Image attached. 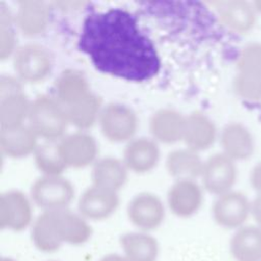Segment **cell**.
I'll list each match as a JSON object with an SVG mask.
<instances>
[{"mask_svg":"<svg viewBox=\"0 0 261 261\" xmlns=\"http://www.w3.org/2000/svg\"><path fill=\"white\" fill-rule=\"evenodd\" d=\"M50 9L43 1H22L18 4L16 23L27 36L43 33L49 22Z\"/></svg>","mask_w":261,"mask_h":261,"instance_id":"obj_21","label":"cell"},{"mask_svg":"<svg viewBox=\"0 0 261 261\" xmlns=\"http://www.w3.org/2000/svg\"><path fill=\"white\" fill-rule=\"evenodd\" d=\"M204 162L196 151L191 149H179L170 152L166 159L168 173L180 179H194L201 176Z\"/></svg>","mask_w":261,"mask_h":261,"instance_id":"obj_25","label":"cell"},{"mask_svg":"<svg viewBox=\"0 0 261 261\" xmlns=\"http://www.w3.org/2000/svg\"><path fill=\"white\" fill-rule=\"evenodd\" d=\"M99 261H127L124 256H121L119 254H108L104 257H102Z\"/></svg>","mask_w":261,"mask_h":261,"instance_id":"obj_35","label":"cell"},{"mask_svg":"<svg viewBox=\"0 0 261 261\" xmlns=\"http://www.w3.org/2000/svg\"><path fill=\"white\" fill-rule=\"evenodd\" d=\"M229 252L236 261H261V227L245 224L236 229L229 241Z\"/></svg>","mask_w":261,"mask_h":261,"instance_id":"obj_17","label":"cell"},{"mask_svg":"<svg viewBox=\"0 0 261 261\" xmlns=\"http://www.w3.org/2000/svg\"><path fill=\"white\" fill-rule=\"evenodd\" d=\"M0 261H15V260L12 259V258H10V257H2V258L0 259Z\"/></svg>","mask_w":261,"mask_h":261,"instance_id":"obj_37","label":"cell"},{"mask_svg":"<svg viewBox=\"0 0 261 261\" xmlns=\"http://www.w3.org/2000/svg\"><path fill=\"white\" fill-rule=\"evenodd\" d=\"M101 99L96 94L90 92L86 96L64 107L68 121L79 128L92 126L100 116Z\"/></svg>","mask_w":261,"mask_h":261,"instance_id":"obj_27","label":"cell"},{"mask_svg":"<svg viewBox=\"0 0 261 261\" xmlns=\"http://www.w3.org/2000/svg\"><path fill=\"white\" fill-rule=\"evenodd\" d=\"M0 56L4 59L11 54L14 47V32L11 28V17L4 8L0 10Z\"/></svg>","mask_w":261,"mask_h":261,"instance_id":"obj_32","label":"cell"},{"mask_svg":"<svg viewBox=\"0 0 261 261\" xmlns=\"http://www.w3.org/2000/svg\"><path fill=\"white\" fill-rule=\"evenodd\" d=\"M103 135L112 142L120 143L129 140L136 133L138 119L136 113L126 105L110 103L99 116Z\"/></svg>","mask_w":261,"mask_h":261,"instance_id":"obj_6","label":"cell"},{"mask_svg":"<svg viewBox=\"0 0 261 261\" xmlns=\"http://www.w3.org/2000/svg\"><path fill=\"white\" fill-rule=\"evenodd\" d=\"M13 65L21 80L36 83L45 79L50 72L52 58L45 47L38 44H27L17 49Z\"/></svg>","mask_w":261,"mask_h":261,"instance_id":"obj_7","label":"cell"},{"mask_svg":"<svg viewBox=\"0 0 261 261\" xmlns=\"http://www.w3.org/2000/svg\"><path fill=\"white\" fill-rule=\"evenodd\" d=\"M159 155V148L154 141L139 138L129 142L125 147L123 162L128 169L137 173H144L156 166Z\"/></svg>","mask_w":261,"mask_h":261,"instance_id":"obj_18","label":"cell"},{"mask_svg":"<svg viewBox=\"0 0 261 261\" xmlns=\"http://www.w3.org/2000/svg\"><path fill=\"white\" fill-rule=\"evenodd\" d=\"M251 216L255 220L256 224L261 227V194L256 195V197L252 200Z\"/></svg>","mask_w":261,"mask_h":261,"instance_id":"obj_34","label":"cell"},{"mask_svg":"<svg viewBox=\"0 0 261 261\" xmlns=\"http://www.w3.org/2000/svg\"><path fill=\"white\" fill-rule=\"evenodd\" d=\"M31 238L34 246L41 252L53 253L60 249L55 229V210L44 211L33 223Z\"/></svg>","mask_w":261,"mask_h":261,"instance_id":"obj_26","label":"cell"},{"mask_svg":"<svg viewBox=\"0 0 261 261\" xmlns=\"http://www.w3.org/2000/svg\"><path fill=\"white\" fill-rule=\"evenodd\" d=\"M233 91L247 102L261 101V74L237 72L232 82Z\"/></svg>","mask_w":261,"mask_h":261,"instance_id":"obj_30","label":"cell"},{"mask_svg":"<svg viewBox=\"0 0 261 261\" xmlns=\"http://www.w3.org/2000/svg\"><path fill=\"white\" fill-rule=\"evenodd\" d=\"M91 92L85 76L73 69L63 71L56 83L57 100L63 107L70 105Z\"/></svg>","mask_w":261,"mask_h":261,"instance_id":"obj_28","label":"cell"},{"mask_svg":"<svg viewBox=\"0 0 261 261\" xmlns=\"http://www.w3.org/2000/svg\"><path fill=\"white\" fill-rule=\"evenodd\" d=\"M32 221V207L24 194L8 191L0 197V227L12 231L25 229Z\"/></svg>","mask_w":261,"mask_h":261,"instance_id":"obj_8","label":"cell"},{"mask_svg":"<svg viewBox=\"0 0 261 261\" xmlns=\"http://www.w3.org/2000/svg\"><path fill=\"white\" fill-rule=\"evenodd\" d=\"M120 246L127 261H156L159 254L157 240L143 231L124 233L120 238Z\"/></svg>","mask_w":261,"mask_h":261,"instance_id":"obj_22","label":"cell"},{"mask_svg":"<svg viewBox=\"0 0 261 261\" xmlns=\"http://www.w3.org/2000/svg\"><path fill=\"white\" fill-rule=\"evenodd\" d=\"M119 199L115 191L93 185L79 200V212L86 219L102 220L109 217L118 207Z\"/></svg>","mask_w":261,"mask_h":261,"instance_id":"obj_11","label":"cell"},{"mask_svg":"<svg viewBox=\"0 0 261 261\" xmlns=\"http://www.w3.org/2000/svg\"><path fill=\"white\" fill-rule=\"evenodd\" d=\"M28 118L36 135L49 141L61 137L69 122L62 104L46 95H41L31 102Z\"/></svg>","mask_w":261,"mask_h":261,"instance_id":"obj_2","label":"cell"},{"mask_svg":"<svg viewBox=\"0 0 261 261\" xmlns=\"http://www.w3.org/2000/svg\"><path fill=\"white\" fill-rule=\"evenodd\" d=\"M52 261H56V260H52Z\"/></svg>","mask_w":261,"mask_h":261,"instance_id":"obj_38","label":"cell"},{"mask_svg":"<svg viewBox=\"0 0 261 261\" xmlns=\"http://www.w3.org/2000/svg\"><path fill=\"white\" fill-rule=\"evenodd\" d=\"M171 212L178 217H190L202 205L203 193L193 179H180L172 185L167 195Z\"/></svg>","mask_w":261,"mask_h":261,"instance_id":"obj_14","label":"cell"},{"mask_svg":"<svg viewBox=\"0 0 261 261\" xmlns=\"http://www.w3.org/2000/svg\"><path fill=\"white\" fill-rule=\"evenodd\" d=\"M236 65L238 72L261 74V42L245 44L238 54Z\"/></svg>","mask_w":261,"mask_h":261,"instance_id":"obj_31","label":"cell"},{"mask_svg":"<svg viewBox=\"0 0 261 261\" xmlns=\"http://www.w3.org/2000/svg\"><path fill=\"white\" fill-rule=\"evenodd\" d=\"M186 117L174 109L164 108L156 111L150 119V132L162 143H175L182 140Z\"/></svg>","mask_w":261,"mask_h":261,"instance_id":"obj_19","label":"cell"},{"mask_svg":"<svg viewBox=\"0 0 261 261\" xmlns=\"http://www.w3.org/2000/svg\"><path fill=\"white\" fill-rule=\"evenodd\" d=\"M32 199L44 211L66 209L74 196L69 180L60 175H44L32 186Z\"/></svg>","mask_w":261,"mask_h":261,"instance_id":"obj_3","label":"cell"},{"mask_svg":"<svg viewBox=\"0 0 261 261\" xmlns=\"http://www.w3.org/2000/svg\"><path fill=\"white\" fill-rule=\"evenodd\" d=\"M37 135L30 125H20L12 128H1L0 146L2 152L12 158H20L35 152Z\"/></svg>","mask_w":261,"mask_h":261,"instance_id":"obj_20","label":"cell"},{"mask_svg":"<svg viewBox=\"0 0 261 261\" xmlns=\"http://www.w3.org/2000/svg\"><path fill=\"white\" fill-rule=\"evenodd\" d=\"M1 128H12L22 125L29 117L31 103L21 90L0 95Z\"/></svg>","mask_w":261,"mask_h":261,"instance_id":"obj_24","label":"cell"},{"mask_svg":"<svg viewBox=\"0 0 261 261\" xmlns=\"http://www.w3.org/2000/svg\"><path fill=\"white\" fill-rule=\"evenodd\" d=\"M252 201L246 194L231 190L217 196L212 206L214 221L221 227L238 229L246 224L251 216Z\"/></svg>","mask_w":261,"mask_h":261,"instance_id":"obj_4","label":"cell"},{"mask_svg":"<svg viewBox=\"0 0 261 261\" xmlns=\"http://www.w3.org/2000/svg\"><path fill=\"white\" fill-rule=\"evenodd\" d=\"M217 13L221 24L236 34H247L257 23V11L253 2L229 0L217 3Z\"/></svg>","mask_w":261,"mask_h":261,"instance_id":"obj_10","label":"cell"},{"mask_svg":"<svg viewBox=\"0 0 261 261\" xmlns=\"http://www.w3.org/2000/svg\"><path fill=\"white\" fill-rule=\"evenodd\" d=\"M79 49L101 72L127 81L150 80L160 69L153 42L141 31L137 17L121 8L88 14Z\"/></svg>","mask_w":261,"mask_h":261,"instance_id":"obj_1","label":"cell"},{"mask_svg":"<svg viewBox=\"0 0 261 261\" xmlns=\"http://www.w3.org/2000/svg\"><path fill=\"white\" fill-rule=\"evenodd\" d=\"M253 5H254V8L255 10L257 11V13H260L261 14V0H256L253 2Z\"/></svg>","mask_w":261,"mask_h":261,"instance_id":"obj_36","label":"cell"},{"mask_svg":"<svg viewBox=\"0 0 261 261\" xmlns=\"http://www.w3.org/2000/svg\"><path fill=\"white\" fill-rule=\"evenodd\" d=\"M35 161L45 175H59L67 166L59 151V145L53 141L39 145L35 151Z\"/></svg>","mask_w":261,"mask_h":261,"instance_id":"obj_29","label":"cell"},{"mask_svg":"<svg viewBox=\"0 0 261 261\" xmlns=\"http://www.w3.org/2000/svg\"><path fill=\"white\" fill-rule=\"evenodd\" d=\"M250 184L257 195L261 194V161L256 163L250 172Z\"/></svg>","mask_w":261,"mask_h":261,"instance_id":"obj_33","label":"cell"},{"mask_svg":"<svg viewBox=\"0 0 261 261\" xmlns=\"http://www.w3.org/2000/svg\"><path fill=\"white\" fill-rule=\"evenodd\" d=\"M58 145L65 165L75 168L85 167L92 163L98 151L95 139L91 135L82 132L66 136Z\"/></svg>","mask_w":261,"mask_h":261,"instance_id":"obj_12","label":"cell"},{"mask_svg":"<svg viewBox=\"0 0 261 261\" xmlns=\"http://www.w3.org/2000/svg\"><path fill=\"white\" fill-rule=\"evenodd\" d=\"M127 167L124 162L113 157H105L98 160L92 170L93 185L117 191L127 178Z\"/></svg>","mask_w":261,"mask_h":261,"instance_id":"obj_23","label":"cell"},{"mask_svg":"<svg viewBox=\"0 0 261 261\" xmlns=\"http://www.w3.org/2000/svg\"><path fill=\"white\" fill-rule=\"evenodd\" d=\"M164 206L154 194L141 193L135 196L127 206L130 222L142 230L157 228L164 219Z\"/></svg>","mask_w":261,"mask_h":261,"instance_id":"obj_9","label":"cell"},{"mask_svg":"<svg viewBox=\"0 0 261 261\" xmlns=\"http://www.w3.org/2000/svg\"><path fill=\"white\" fill-rule=\"evenodd\" d=\"M204 188L211 194L220 196L232 190L237 178L236 161L224 153H215L205 162L202 170Z\"/></svg>","mask_w":261,"mask_h":261,"instance_id":"obj_5","label":"cell"},{"mask_svg":"<svg viewBox=\"0 0 261 261\" xmlns=\"http://www.w3.org/2000/svg\"><path fill=\"white\" fill-rule=\"evenodd\" d=\"M222 153L234 161L249 159L255 151V139L252 132L239 121L228 122L220 132Z\"/></svg>","mask_w":261,"mask_h":261,"instance_id":"obj_13","label":"cell"},{"mask_svg":"<svg viewBox=\"0 0 261 261\" xmlns=\"http://www.w3.org/2000/svg\"><path fill=\"white\" fill-rule=\"evenodd\" d=\"M217 137L215 123L204 113L195 111L186 117L182 140L193 151L206 150L213 145Z\"/></svg>","mask_w":261,"mask_h":261,"instance_id":"obj_16","label":"cell"},{"mask_svg":"<svg viewBox=\"0 0 261 261\" xmlns=\"http://www.w3.org/2000/svg\"><path fill=\"white\" fill-rule=\"evenodd\" d=\"M55 228L61 244L82 245L92 236V227L81 214L67 209L55 210Z\"/></svg>","mask_w":261,"mask_h":261,"instance_id":"obj_15","label":"cell"}]
</instances>
